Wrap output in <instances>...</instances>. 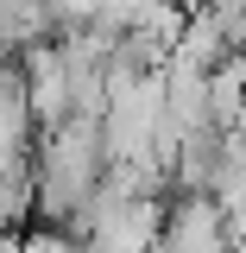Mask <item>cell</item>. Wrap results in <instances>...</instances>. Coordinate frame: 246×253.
<instances>
[{
	"label": "cell",
	"mask_w": 246,
	"mask_h": 253,
	"mask_svg": "<svg viewBox=\"0 0 246 253\" xmlns=\"http://www.w3.org/2000/svg\"><path fill=\"white\" fill-rule=\"evenodd\" d=\"M152 253H240V247H234V228L215 196H171Z\"/></svg>",
	"instance_id": "1"
},
{
	"label": "cell",
	"mask_w": 246,
	"mask_h": 253,
	"mask_svg": "<svg viewBox=\"0 0 246 253\" xmlns=\"http://www.w3.org/2000/svg\"><path fill=\"white\" fill-rule=\"evenodd\" d=\"M6 63H13V51H6V38H0V70H6Z\"/></svg>",
	"instance_id": "2"
}]
</instances>
